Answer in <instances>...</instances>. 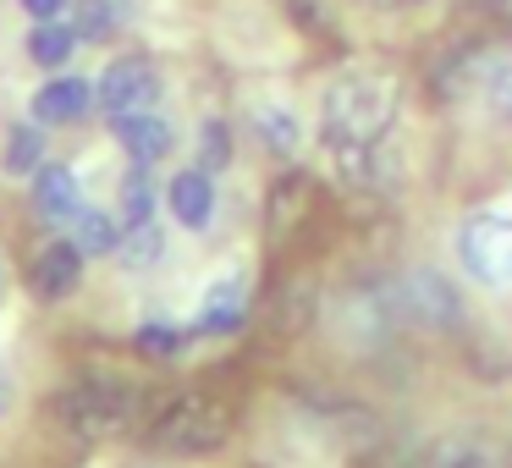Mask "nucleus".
<instances>
[{
	"label": "nucleus",
	"mask_w": 512,
	"mask_h": 468,
	"mask_svg": "<svg viewBox=\"0 0 512 468\" xmlns=\"http://www.w3.org/2000/svg\"><path fill=\"white\" fill-rule=\"evenodd\" d=\"M94 100H100V111L111 116V122L138 116V111H155V100H160V72H155V61H144V56H116L111 67H105V78L94 83Z\"/></svg>",
	"instance_id": "obj_6"
},
{
	"label": "nucleus",
	"mask_w": 512,
	"mask_h": 468,
	"mask_svg": "<svg viewBox=\"0 0 512 468\" xmlns=\"http://www.w3.org/2000/svg\"><path fill=\"white\" fill-rule=\"evenodd\" d=\"M122 226H138V221H155V182H149V166H133L122 182V210H116Z\"/></svg>",
	"instance_id": "obj_20"
},
{
	"label": "nucleus",
	"mask_w": 512,
	"mask_h": 468,
	"mask_svg": "<svg viewBox=\"0 0 512 468\" xmlns=\"http://www.w3.org/2000/svg\"><path fill=\"white\" fill-rule=\"evenodd\" d=\"M391 303H397V320H413L424 331H452L463 320V298L441 270H408L391 287Z\"/></svg>",
	"instance_id": "obj_5"
},
{
	"label": "nucleus",
	"mask_w": 512,
	"mask_h": 468,
	"mask_svg": "<svg viewBox=\"0 0 512 468\" xmlns=\"http://www.w3.org/2000/svg\"><path fill=\"white\" fill-rule=\"evenodd\" d=\"M303 210H309V177H281L270 193V237H287V226H298Z\"/></svg>",
	"instance_id": "obj_18"
},
{
	"label": "nucleus",
	"mask_w": 512,
	"mask_h": 468,
	"mask_svg": "<svg viewBox=\"0 0 512 468\" xmlns=\"http://www.w3.org/2000/svg\"><path fill=\"white\" fill-rule=\"evenodd\" d=\"M12 369H6V364H0V413H6V408H12Z\"/></svg>",
	"instance_id": "obj_26"
},
{
	"label": "nucleus",
	"mask_w": 512,
	"mask_h": 468,
	"mask_svg": "<svg viewBox=\"0 0 512 468\" xmlns=\"http://www.w3.org/2000/svg\"><path fill=\"white\" fill-rule=\"evenodd\" d=\"M138 353H149V358H171V353H182V331L177 325H144L138 331Z\"/></svg>",
	"instance_id": "obj_23"
},
{
	"label": "nucleus",
	"mask_w": 512,
	"mask_h": 468,
	"mask_svg": "<svg viewBox=\"0 0 512 468\" xmlns=\"http://www.w3.org/2000/svg\"><path fill=\"white\" fill-rule=\"evenodd\" d=\"M397 78L391 72H347L325 89V149L336 144H380L397 122Z\"/></svg>",
	"instance_id": "obj_1"
},
{
	"label": "nucleus",
	"mask_w": 512,
	"mask_h": 468,
	"mask_svg": "<svg viewBox=\"0 0 512 468\" xmlns=\"http://www.w3.org/2000/svg\"><path fill=\"white\" fill-rule=\"evenodd\" d=\"M116 127V144L127 149V160L133 166H160V160L171 155V122L155 111H138V116H122Z\"/></svg>",
	"instance_id": "obj_9"
},
{
	"label": "nucleus",
	"mask_w": 512,
	"mask_h": 468,
	"mask_svg": "<svg viewBox=\"0 0 512 468\" xmlns=\"http://www.w3.org/2000/svg\"><path fill=\"white\" fill-rule=\"evenodd\" d=\"M39 166H45V133L39 127H12L6 133V171L23 177V171H39Z\"/></svg>",
	"instance_id": "obj_21"
},
{
	"label": "nucleus",
	"mask_w": 512,
	"mask_h": 468,
	"mask_svg": "<svg viewBox=\"0 0 512 468\" xmlns=\"http://www.w3.org/2000/svg\"><path fill=\"white\" fill-rule=\"evenodd\" d=\"M67 226H72V243L83 254H116V243H122V221L105 210H78Z\"/></svg>",
	"instance_id": "obj_15"
},
{
	"label": "nucleus",
	"mask_w": 512,
	"mask_h": 468,
	"mask_svg": "<svg viewBox=\"0 0 512 468\" xmlns=\"http://www.w3.org/2000/svg\"><path fill=\"white\" fill-rule=\"evenodd\" d=\"M424 468H512V446L496 441V435H446L424 452Z\"/></svg>",
	"instance_id": "obj_7"
},
{
	"label": "nucleus",
	"mask_w": 512,
	"mask_h": 468,
	"mask_svg": "<svg viewBox=\"0 0 512 468\" xmlns=\"http://www.w3.org/2000/svg\"><path fill=\"white\" fill-rule=\"evenodd\" d=\"M457 259L474 281L507 287L512 281V215H474L457 232Z\"/></svg>",
	"instance_id": "obj_4"
},
{
	"label": "nucleus",
	"mask_w": 512,
	"mask_h": 468,
	"mask_svg": "<svg viewBox=\"0 0 512 468\" xmlns=\"http://www.w3.org/2000/svg\"><path fill=\"white\" fill-rule=\"evenodd\" d=\"M160 254H166V232L160 221H138V226H122V243H116V259L127 270H155Z\"/></svg>",
	"instance_id": "obj_14"
},
{
	"label": "nucleus",
	"mask_w": 512,
	"mask_h": 468,
	"mask_svg": "<svg viewBox=\"0 0 512 468\" xmlns=\"http://www.w3.org/2000/svg\"><path fill=\"white\" fill-rule=\"evenodd\" d=\"M122 28V0H72V34L78 39H111Z\"/></svg>",
	"instance_id": "obj_17"
},
{
	"label": "nucleus",
	"mask_w": 512,
	"mask_h": 468,
	"mask_svg": "<svg viewBox=\"0 0 512 468\" xmlns=\"http://www.w3.org/2000/svg\"><path fill=\"white\" fill-rule=\"evenodd\" d=\"M254 133L265 138V149H276V155H298V144H303L298 116L281 111V105H254Z\"/></svg>",
	"instance_id": "obj_16"
},
{
	"label": "nucleus",
	"mask_w": 512,
	"mask_h": 468,
	"mask_svg": "<svg viewBox=\"0 0 512 468\" xmlns=\"http://www.w3.org/2000/svg\"><path fill=\"white\" fill-rule=\"evenodd\" d=\"M34 210L45 215V221H61L67 226L72 215L83 210V182L72 166H39L34 171Z\"/></svg>",
	"instance_id": "obj_11"
},
{
	"label": "nucleus",
	"mask_w": 512,
	"mask_h": 468,
	"mask_svg": "<svg viewBox=\"0 0 512 468\" xmlns=\"http://www.w3.org/2000/svg\"><path fill=\"white\" fill-rule=\"evenodd\" d=\"M490 100H496L501 116H512V67L496 72V83H490Z\"/></svg>",
	"instance_id": "obj_25"
},
{
	"label": "nucleus",
	"mask_w": 512,
	"mask_h": 468,
	"mask_svg": "<svg viewBox=\"0 0 512 468\" xmlns=\"http://www.w3.org/2000/svg\"><path fill=\"white\" fill-rule=\"evenodd\" d=\"M226 160H232V127H226V122H204L199 127V166L215 177Z\"/></svg>",
	"instance_id": "obj_22"
},
{
	"label": "nucleus",
	"mask_w": 512,
	"mask_h": 468,
	"mask_svg": "<svg viewBox=\"0 0 512 468\" xmlns=\"http://www.w3.org/2000/svg\"><path fill=\"white\" fill-rule=\"evenodd\" d=\"M72 50H78L72 23H34V34H28V61H39V67H61Z\"/></svg>",
	"instance_id": "obj_19"
},
{
	"label": "nucleus",
	"mask_w": 512,
	"mask_h": 468,
	"mask_svg": "<svg viewBox=\"0 0 512 468\" xmlns=\"http://www.w3.org/2000/svg\"><path fill=\"white\" fill-rule=\"evenodd\" d=\"M83 248L72 243V237H61V243H45L39 248V259H34V292L39 298H72L78 292V281H83Z\"/></svg>",
	"instance_id": "obj_8"
},
{
	"label": "nucleus",
	"mask_w": 512,
	"mask_h": 468,
	"mask_svg": "<svg viewBox=\"0 0 512 468\" xmlns=\"http://www.w3.org/2000/svg\"><path fill=\"white\" fill-rule=\"evenodd\" d=\"M243 320H248V287H243V276L215 281V287L204 292V303H199V331L204 336H232Z\"/></svg>",
	"instance_id": "obj_13"
},
{
	"label": "nucleus",
	"mask_w": 512,
	"mask_h": 468,
	"mask_svg": "<svg viewBox=\"0 0 512 468\" xmlns=\"http://www.w3.org/2000/svg\"><path fill=\"white\" fill-rule=\"evenodd\" d=\"M94 105H100V100H94V83H83V78H56V83H45V89L34 94V116H39V122H50V127L83 122Z\"/></svg>",
	"instance_id": "obj_12"
},
{
	"label": "nucleus",
	"mask_w": 512,
	"mask_h": 468,
	"mask_svg": "<svg viewBox=\"0 0 512 468\" xmlns=\"http://www.w3.org/2000/svg\"><path fill=\"white\" fill-rule=\"evenodd\" d=\"M375 6H413V0H375Z\"/></svg>",
	"instance_id": "obj_27"
},
{
	"label": "nucleus",
	"mask_w": 512,
	"mask_h": 468,
	"mask_svg": "<svg viewBox=\"0 0 512 468\" xmlns=\"http://www.w3.org/2000/svg\"><path fill=\"white\" fill-rule=\"evenodd\" d=\"M138 408H144V391L122 375H89L61 391V424L78 441H116V435H127L138 424Z\"/></svg>",
	"instance_id": "obj_2"
},
{
	"label": "nucleus",
	"mask_w": 512,
	"mask_h": 468,
	"mask_svg": "<svg viewBox=\"0 0 512 468\" xmlns=\"http://www.w3.org/2000/svg\"><path fill=\"white\" fill-rule=\"evenodd\" d=\"M166 199H171V215H177L182 226H193V232H204V226L215 221V177L204 166L177 171L171 188H166Z\"/></svg>",
	"instance_id": "obj_10"
},
{
	"label": "nucleus",
	"mask_w": 512,
	"mask_h": 468,
	"mask_svg": "<svg viewBox=\"0 0 512 468\" xmlns=\"http://www.w3.org/2000/svg\"><path fill=\"white\" fill-rule=\"evenodd\" d=\"M232 435V408L221 397H204V391H182L177 402L160 408V419L149 424V441L160 452H177V457H199L215 452V446Z\"/></svg>",
	"instance_id": "obj_3"
},
{
	"label": "nucleus",
	"mask_w": 512,
	"mask_h": 468,
	"mask_svg": "<svg viewBox=\"0 0 512 468\" xmlns=\"http://www.w3.org/2000/svg\"><path fill=\"white\" fill-rule=\"evenodd\" d=\"M67 6H72V0H23V12L34 17V23H56Z\"/></svg>",
	"instance_id": "obj_24"
}]
</instances>
